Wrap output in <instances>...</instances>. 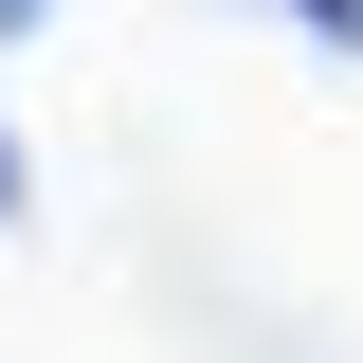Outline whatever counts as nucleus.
<instances>
[{
    "instance_id": "1",
    "label": "nucleus",
    "mask_w": 363,
    "mask_h": 363,
    "mask_svg": "<svg viewBox=\"0 0 363 363\" xmlns=\"http://www.w3.org/2000/svg\"><path fill=\"white\" fill-rule=\"evenodd\" d=\"M291 18H309V37H327V55H363V0H291Z\"/></svg>"
},
{
    "instance_id": "2",
    "label": "nucleus",
    "mask_w": 363,
    "mask_h": 363,
    "mask_svg": "<svg viewBox=\"0 0 363 363\" xmlns=\"http://www.w3.org/2000/svg\"><path fill=\"white\" fill-rule=\"evenodd\" d=\"M0 218H18V145H0Z\"/></svg>"
},
{
    "instance_id": "3",
    "label": "nucleus",
    "mask_w": 363,
    "mask_h": 363,
    "mask_svg": "<svg viewBox=\"0 0 363 363\" xmlns=\"http://www.w3.org/2000/svg\"><path fill=\"white\" fill-rule=\"evenodd\" d=\"M18 18H37V0H0V37H18Z\"/></svg>"
}]
</instances>
